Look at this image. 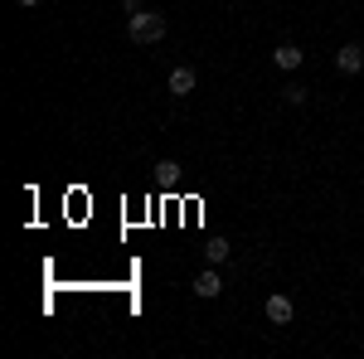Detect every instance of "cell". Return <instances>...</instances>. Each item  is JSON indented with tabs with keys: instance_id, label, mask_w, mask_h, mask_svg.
I'll use <instances>...</instances> for the list:
<instances>
[{
	"instance_id": "6da1fadb",
	"label": "cell",
	"mask_w": 364,
	"mask_h": 359,
	"mask_svg": "<svg viewBox=\"0 0 364 359\" xmlns=\"http://www.w3.org/2000/svg\"><path fill=\"white\" fill-rule=\"evenodd\" d=\"M166 15L161 10H136V15H127V39L132 44H161L166 39Z\"/></svg>"
},
{
	"instance_id": "9c48e42d",
	"label": "cell",
	"mask_w": 364,
	"mask_h": 359,
	"mask_svg": "<svg viewBox=\"0 0 364 359\" xmlns=\"http://www.w3.org/2000/svg\"><path fill=\"white\" fill-rule=\"evenodd\" d=\"M156 170H161V180H175V175H180V166H175V161H161Z\"/></svg>"
},
{
	"instance_id": "52a82bcc",
	"label": "cell",
	"mask_w": 364,
	"mask_h": 359,
	"mask_svg": "<svg viewBox=\"0 0 364 359\" xmlns=\"http://www.w3.org/2000/svg\"><path fill=\"white\" fill-rule=\"evenodd\" d=\"M277 97L287 102V107H306V87H301V83H282Z\"/></svg>"
},
{
	"instance_id": "ba28073f",
	"label": "cell",
	"mask_w": 364,
	"mask_h": 359,
	"mask_svg": "<svg viewBox=\"0 0 364 359\" xmlns=\"http://www.w3.org/2000/svg\"><path fill=\"white\" fill-rule=\"evenodd\" d=\"M204 262H214V267H224V262H228V243H224V238H214V243L204 248Z\"/></svg>"
},
{
	"instance_id": "5b68a950",
	"label": "cell",
	"mask_w": 364,
	"mask_h": 359,
	"mask_svg": "<svg viewBox=\"0 0 364 359\" xmlns=\"http://www.w3.org/2000/svg\"><path fill=\"white\" fill-rule=\"evenodd\" d=\"M219 291H224V277H219V267L209 262V267H204V272L195 277V296H199V301H214Z\"/></svg>"
},
{
	"instance_id": "277c9868",
	"label": "cell",
	"mask_w": 364,
	"mask_h": 359,
	"mask_svg": "<svg viewBox=\"0 0 364 359\" xmlns=\"http://www.w3.org/2000/svg\"><path fill=\"white\" fill-rule=\"evenodd\" d=\"M199 87V73L190 68V63H180V68H170V78H166V92L170 97H190Z\"/></svg>"
},
{
	"instance_id": "7a4b0ae2",
	"label": "cell",
	"mask_w": 364,
	"mask_h": 359,
	"mask_svg": "<svg viewBox=\"0 0 364 359\" xmlns=\"http://www.w3.org/2000/svg\"><path fill=\"white\" fill-rule=\"evenodd\" d=\"M331 63H336V73H340V78H360V73H364V44H360V39L340 44Z\"/></svg>"
},
{
	"instance_id": "3957f363",
	"label": "cell",
	"mask_w": 364,
	"mask_h": 359,
	"mask_svg": "<svg viewBox=\"0 0 364 359\" xmlns=\"http://www.w3.org/2000/svg\"><path fill=\"white\" fill-rule=\"evenodd\" d=\"M262 316H267V326H291V321H296V301H291L287 291H272V296L262 301Z\"/></svg>"
},
{
	"instance_id": "30bf717a",
	"label": "cell",
	"mask_w": 364,
	"mask_h": 359,
	"mask_svg": "<svg viewBox=\"0 0 364 359\" xmlns=\"http://www.w3.org/2000/svg\"><path fill=\"white\" fill-rule=\"evenodd\" d=\"M20 5H25V10H34V5H39V0H20Z\"/></svg>"
},
{
	"instance_id": "8992f818",
	"label": "cell",
	"mask_w": 364,
	"mask_h": 359,
	"mask_svg": "<svg viewBox=\"0 0 364 359\" xmlns=\"http://www.w3.org/2000/svg\"><path fill=\"white\" fill-rule=\"evenodd\" d=\"M272 63H277L282 73H296V68L306 63V54H301V44H291V39H287V44H277V49H272Z\"/></svg>"
}]
</instances>
